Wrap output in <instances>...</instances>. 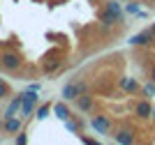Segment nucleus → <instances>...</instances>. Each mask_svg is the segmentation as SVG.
Returning <instances> with one entry per match:
<instances>
[{"label":"nucleus","mask_w":155,"mask_h":145,"mask_svg":"<svg viewBox=\"0 0 155 145\" xmlns=\"http://www.w3.org/2000/svg\"><path fill=\"white\" fill-rule=\"evenodd\" d=\"M100 23H102L104 30H111V28H118V25L125 23V12L120 0H107L104 7L100 9Z\"/></svg>","instance_id":"nucleus-1"},{"label":"nucleus","mask_w":155,"mask_h":145,"mask_svg":"<svg viewBox=\"0 0 155 145\" xmlns=\"http://www.w3.org/2000/svg\"><path fill=\"white\" fill-rule=\"evenodd\" d=\"M84 92H88V83H86V78H81V76H72V78H67V83L63 85L60 97H63L65 101H74L79 95H84Z\"/></svg>","instance_id":"nucleus-2"},{"label":"nucleus","mask_w":155,"mask_h":145,"mask_svg":"<svg viewBox=\"0 0 155 145\" xmlns=\"http://www.w3.org/2000/svg\"><path fill=\"white\" fill-rule=\"evenodd\" d=\"M23 101H21V108H19V118L23 120H30V115H35V108L39 104V92L35 90H23Z\"/></svg>","instance_id":"nucleus-3"},{"label":"nucleus","mask_w":155,"mask_h":145,"mask_svg":"<svg viewBox=\"0 0 155 145\" xmlns=\"http://www.w3.org/2000/svg\"><path fill=\"white\" fill-rule=\"evenodd\" d=\"M127 44L137 46V49H150V46H155V32L150 30V28H146V30L132 35V37L127 39Z\"/></svg>","instance_id":"nucleus-4"},{"label":"nucleus","mask_w":155,"mask_h":145,"mask_svg":"<svg viewBox=\"0 0 155 145\" xmlns=\"http://www.w3.org/2000/svg\"><path fill=\"white\" fill-rule=\"evenodd\" d=\"M21 65H23V58L16 51H2L0 53V67L5 71H19Z\"/></svg>","instance_id":"nucleus-5"},{"label":"nucleus","mask_w":155,"mask_h":145,"mask_svg":"<svg viewBox=\"0 0 155 145\" xmlns=\"http://www.w3.org/2000/svg\"><path fill=\"white\" fill-rule=\"evenodd\" d=\"M91 127L95 129L97 134H100V136H107V134L114 131V122H111L109 115H104V113L93 115V118H91Z\"/></svg>","instance_id":"nucleus-6"},{"label":"nucleus","mask_w":155,"mask_h":145,"mask_svg":"<svg viewBox=\"0 0 155 145\" xmlns=\"http://www.w3.org/2000/svg\"><path fill=\"white\" fill-rule=\"evenodd\" d=\"M72 104H74V108H77L79 113H86V115L95 111V97H91L88 92H84V95H79L77 99L72 101Z\"/></svg>","instance_id":"nucleus-7"},{"label":"nucleus","mask_w":155,"mask_h":145,"mask_svg":"<svg viewBox=\"0 0 155 145\" xmlns=\"http://www.w3.org/2000/svg\"><path fill=\"white\" fill-rule=\"evenodd\" d=\"M114 140L120 143V145H132V143H137V134H134V129L123 127V129H118V131L114 134Z\"/></svg>","instance_id":"nucleus-8"},{"label":"nucleus","mask_w":155,"mask_h":145,"mask_svg":"<svg viewBox=\"0 0 155 145\" xmlns=\"http://www.w3.org/2000/svg\"><path fill=\"white\" fill-rule=\"evenodd\" d=\"M118 88L123 90L125 95H137V92L141 90V85H139V81L132 78V76H123V78L118 81Z\"/></svg>","instance_id":"nucleus-9"},{"label":"nucleus","mask_w":155,"mask_h":145,"mask_svg":"<svg viewBox=\"0 0 155 145\" xmlns=\"http://www.w3.org/2000/svg\"><path fill=\"white\" fill-rule=\"evenodd\" d=\"M150 111H153V104H150V99H146V97L134 104V115L139 120H150Z\"/></svg>","instance_id":"nucleus-10"},{"label":"nucleus","mask_w":155,"mask_h":145,"mask_svg":"<svg viewBox=\"0 0 155 145\" xmlns=\"http://www.w3.org/2000/svg\"><path fill=\"white\" fill-rule=\"evenodd\" d=\"M63 122H65V129H67L70 134H81L84 127H86V120H81V115H74V113H72L67 120H63Z\"/></svg>","instance_id":"nucleus-11"},{"label":"nucleus","mask_w":155,"mask_h":145,"mask_svg":"<svg viewBox=\"0 0 155 145\" xmlns=\"http://www.w3.org/2000/svg\"><path fill=\"white\" fill-rule=\"evenodd\" d=\"M23 129V118H19V115H14V118H7V120H2V131L5 134H16Z\"/></svg>","instance_id":"nucleus-12"},{"label":"nucleus","mask_w":155,"mask_h":145,"mask_svg":"<svg viewBox=\"0 0 155 145\" xmlns=\"http://www.w3.org/2000/svg\"><path fill=\"white\" fill-rule=\"evenodd\" d=\"M21 101H23V95H14L12 99H9V104H7L5 113H2V120H7V118H14V115H19V108H21Z\"/></svg>","instance_id":"nucleus-13"},{"label":"nucleus","mask_w":155,"mask_h":145,"mask_svg":"<svg viewBox=\"0 0 155 145\" xmlns=\"http://www.w3.org/2000/svg\"><path fill=\"white\" fill-rule=\"evenodd\" d=\"M63 58H58V55H51V58H46L44 62H42V71L44 74H56V71L63 67Z\"/></svg>","instance_id":"nucleus-14"},{"label":"nucleus","mask_w":155,"mask_h":145,"mask_svg":"<svg viewBox=\"0 0 155 145\" xmlns=\"http://www.w3.org/2000/svg\"><path fill=\"white\" fill-rule=\"evenodd\" d=\"M53 113H56V118H58V120H67V118H70L72 115V111H70V106H67V101H58V104H53V108H51Z\"/></svg>","instance_id":"nucleus-15"},{"label":"nucleus","mask_w":155,"mask_h":145,"mask_svg":"<svg viewBox=\"0 0 155 145\" xmlns=\"http://www.w3.org/2000/svg\"><path fill=\"white\" fill-rule=\"evenodd\" d=\"M51 108H53L51 101H46V104H37V108H35V118H37V120H46L49 113H51Z\"/></svg>","instance_id":"nucleus-16"},{"label":"nucleus","mask_w":155,"mask_h":145,"mask_svg":"<svg viewBox=\"0 0 155 145\" xmlns=\"http://www.w3.org/2000/svg\"><path fill=\"white\" fill-rule=\"evenodd\" d=\"M139 92H141V95L146 97V99H153V97H155V83H153V81L143 83V85H141V90H139Z\"/></svg>","instance_id":"nucleus-17"},{"label":"nucleus","mask_w":155,"mask_h":145,"mask_svg":"<svg viewBox=\"0 0 155 145\" xmlns=\"http://www.w3.org/2000/svg\"><path fill=\"white\" fill-rule=\"evenodd\" d=\"M139 9H141V7H139V2H137V0H130V2H125V5H123V12H125V14H132V16H137V14H139Z\"/></svg>","instance_id":"nucleus-18"},{"label":"nucleus","mask_w":155,"mask_h":145,"mask_svg":"<svg viewBox=\"0 0 155 145\" xmlns=\"http://www.w3.org/2000/svg\"><path fill=\"white\" fill-rule=\"evenodd\" d=\"M9 97H12V88H9V83L2 78V81H0V101L9 99Z\"/></svg>","instance_id":"nucleus-19"},{"label":"nucleus","mask_w":155,"mask_h":145,"mask_svg":"<svg viewBox=\"0 0 155 145\" xmlns=\"http://www.w3.org/2000/svg\"><path fill=\"white\" fill-rule=\"evenodd\" d=\"M14 143L16 145H26L28 143V134L21 129V131H16V136H14Z\"/></svg>","instance_id":"nucleus-20"},{"label":"nucleus","mask_w":155,"mask_h":145,"mask_svg":"<svg viewBox=\"0 0 155 145\" xmlns=\"http://www.w3.org/2000/svg\"><path fill=\"white\" fill-rule=\"evenodd\" d=\"M26 90H35V92H39V90H42V83H37V81H35V83H28Z\"/></svg>","instance_id":"nucleus-21"},{"label":"nucleus","mask_w":155,"mask_h":145,"mask_svg":"<svg viewBox=\"0 0 155 145\" xmlns=\"http://www.w3.org/2000/svg\"><path fill=\"white\" fill-rule=\"evenodd\" d=\"M81 140H84V143H88V145H97V143H100L97 138H91V136H81Z\"/></svg>","instance_id":"nucleus-22"},{"label":"nucleus","mask_w":155,"mask_h":145,"mask_svg":"<svg viewBox=\"0 0 155 145\" xmlns=\"http://www.w3.org/2000/svg\"><path fill=\"white\" fill-rule=\"evenodd\" d=\"M150 81L155 83V65H153V67H150Z\"/></svg>","instance_id":"nucleus-23"},{"label":"nucleus","mask_w":155,"mask_h":145,"mask_svg":"<svg viewBox=\"0 0 155 145\" xmlns=\"http://www.w3.org/2000/svg\"><path fill=\"white\" fill-rule=\"evenodd\" d=\"M150 120L155 122V104H153V111H150Z\"/></svg>","instance_id":"nucleus-24"},{"label":"nucleus","mask_w":155,"mask_h":145,"mask_svg":"<svg viewBox=\"0 0 155 145\" xmlns=\"http://www.w3.org/2000/svg\"><path fill=\"white\" fill-rule=\"evenodd\" d=\"M148 28H150V30H153V32H155V23H150V25H148Z\"/></svg>","instance_id":"nucleus-25"},{"label":"nucleus","mask_w":155,"mask_h":145,"mask_svg":"<svg viewBox=\"0 0 155 145\" xmlns=\"http://www.w3.org/2000/svg\"><path fill=\"white\" fill-rule=\"evenodd\" d=\"M120 2H130V0H120Z\"/></svg>","instance_id":"nucleus-26"},{"label":"nucleus","mask_w":155,"mask_h":145,"mask_svg":"<svg viewBox=\"0 0 155 145\" xmlns=\"http://www.w3.org/2000/svg\"><path fill=\"white\" fill-rule=\"evenodd\" d=\"M88 2H95V0H88Z\"/></svg>","instance_id":"nucleus-27"},{"label":"nucleus","mask_w":155,"mask_h":145,"mask_svg":"<svg viewBox=\"0 0 155 145\" xmlns=\"http://www.w3.org/2000/svg\"><path fill=\"white\" fill-rule=\"evenodd\" d=\"M0 81H2V76H0Z\"/></svg>","instance_id":"nucleus-28"}]
</instances>
